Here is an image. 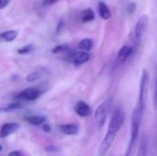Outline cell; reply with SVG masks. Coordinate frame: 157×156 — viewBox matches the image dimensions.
Listing matches in <instances>:
<instances>
[{
  "mask_svg": "<svg viewBox=\"0 0 157 156\" xmlns=\"http://www.w3.org/2000/svg\"><path fill=\"white\" fill-rule=\"evenodd\" d=\"M45 151L47 153H57V152L60 151V148L58 146H56V145H49V146L46 147Z\"/></svg>",
  "mask_w": 157,
  "mask_h": 156,
  "instance_id": "21",
  "label": "cell"
},
{
  "mask_svg": "<svg viewBox=\"0 0 157 156\" xmlns=\"http://www.w3.org/2000/svg\"><path fill=\"white\" fill-rule=\"evenodd\" d=\"M44 74V72L42 70H36V71H33L31 73H29L27 77H26V81L27 82H35L37 80H40Z\"/></svg>",
  "mask_w": 157,
  "mask_h": 156,
  "instance_id": "16",
  "label": "cell"
},
{
  "mask_svg": "<svg viewBox=\"0 0 157 156\" xmlns=\"http://www.w3.org/2000/svg\"><path fill=\"white\" fill-rule=\"evenodd\" d=\"M148 22H149V17L147 15H143L138 19V21L134 27L132 38L133 51H135L139 47V45L141 44L143 39H144V36L147 30Z\"/></svg>",
  "mask_w": 157,
  "mask_h": 156,
  "instance_id": "3",
  "label": "cell"
},
{
  "mask_svg": "<svg viewBox=\"0 0 157 156\" xmlns=\"http://www.w3.org/2000/svg\"><path fill=\"white\" fill-rule=\"evenodd\" d=\"M34 50V47L32 44H28V45H25L24 47L20 48L17 50V52L19 54H28V53H30L32 52Z\"/></svg>",
  "mask_w": 157,
  "mask_h": 156,
  "instance_id": "20",
  "label": "cell"
},
{
  "mask_svg": "<svg viewBox=\"0 0 157 156\" xmlns=\"http://www.w3.org/2000/svg\"><path fill=\"white\" fill-rule=\"evenodd\" d=\"M11 0H0V9H4L6 6L9 5Z\"/></svg>",
  "mask_w": 157,
  "mask_h": 156,
  "instance_id": "22",
  "label": "cell"
},
{
  "mask_svg": "<svg viewBox=\"0 0 157 156\" xmlns=\"http://www.w3.org/2000/svg\"><path fill=\"white\" fill-rule=\"evenodd\" d=\"M56 2H57V0H43V4L45 6H51V5H52V4H54Z\"/></svg>",
  "mask_w": 157,
  "mask_h": 156,
  "instance_id": "25",
  "label": "cell"
},
{
  "mask_svg": "<svg viewBox=\"0 0 157 156\" xmlns=\"http://www.w3.org/2000/svg\"><path fill=\"white\" fill-rule=\"evenodd\" d=\"M17 35H18V32H17V30H15V29L6 30L0 34L2 40L5 41H7V42H11V41L15 40L17 38Z\"/></svg>",
  "mask_w": 157,
  "mask_h": 156,
  "instance_id": "13",
  "label": "cell"
},
{
  "mask_svg": "<svg viewBox=\"0 0 157 156\" xmlns=\"http://www.w3.org/2000/svg\"><path fill=\"white\" fill-rule=\"evenodd\" d=\"M111 107H112V99L107 98L96 109L95 121H96V124L98 129H101L104 126V124L107 120V118L110 112Z\"/></svg>",
  "mask_w": 157,
  "mask_h": 156,
  "instance_id": "4",
  "label": "cell"
},
{
  "mask_svg": "<svg viewBox=\"0 0 157 156\" xmlns=\"http://www.w3.org/2000/svg\"><path fill=\"white\" fill-rule=\"evenodd\" d=\"M91 108L84 101H78L75 106V112L81 118L89 117L91 114Z\"/></svg>",
  "mask_w": 157,
  "mask_h": 156,
  "instance_id": "9",
  "label": "cell"
},
{
  "mask_svg": "<svg viewBox=\"0 0 157 156\" xmlns=\"http://www.w3.org/2000/svg\"><path fill=\"white\" fill-rule=\"evenodd\" d=\"M144 108H145V101L138 99L136 106H135V108L132 111V114L130 139H129V143H128V147H127L125 156H129L131 154V153L134 147V144L136 143V142L138 140L140 128H141L143 118H144Z\"/></svg>",
  "mask_w": 157,
  "mask_h": 156,
  "instance_id": "2",
  "label": "cell"
},
{
  "mask_svg": "<svg viewBox=\"0 0 157 156\" xmlns=\"http://www.w3.org/2000/svg\"><path fill=\"white\" fill-rule=\"evenodd\" d=\"M60 131L64 135H75L79 132V126L75 123L62 124L60 126Z\"/></svg>",
  "mask_w": 157,
  "mask_h": 156,
  "instance_id": "10",
  "label": "cell"
},
{
  "mask_svg": "<svg viewBox=\"0 0 157 156\" xmlns=\"http://www.w3.org/2000/svg\"><path fill=\"white\" fill-rule=\"evenodd\" d=\"M52 53L58 54V53H64V52H70V48L67 45H58L52 51Z\"/></svg>",
  "mask_w": 157,
  "mask_h": 156,
  "instance_id": "19",
  "label": "cell"
},
{
  "mask_svg": "<svg viewBox=\"0 0 157 156\" xmlns=\"http://www.w3.org/2000/svg\"><path fill=\"white\" fill-rule=\"evenodd\" d=\"M25 120L34 126H40L45 123L46 121V117L41 116V115H30L25 117Z\"/></svg>",
  "mask_w": 157,
  "mask_h": 156,
  "instance_id": "12",
  "label": "cell"
},
{
  "mask_svg": "<svg viewBox=\"0 0 157 156\" xmlns=\"http://www.w3.org/2000/svg\"><path fill=\"white\" fill-rule=\"evenodd\" d=\"M78 48L81 51H89L93 48V41L90 39H83L78 42Z\"/></svg>",
  "mask_w": 157,
  "mask_h": 156,
  "instance_id": "17",
  "label": "cell"
},
{
  "mask_svg": "<svg viewBox=\"0 0 157 156\" xmlns=\"http://www.w3.org/2000/svg\"><path fill=\"white\" fill-rule=\"evenodd\" d=\"M147 154H148V141H147L146 137L144 136L142 138V141H141V143L139 146V150H138L136 156H147Z\"/></svg>",
  "mask_w": 157,
  "mask_h": 156,
  "instance_id": "15",
  "label": "cell"
},
{
  "mask_svg": "<svg viewBox=\"0 0 157 156\" xmlns=\"http://www.w3.org/2000/svg\"><path fill=\"white\" fill-rule=\"evenodd\" d=\"M23 107V105L20 102H15V103H9L0 108V111L2 113H6V112H12L17 109H19Z\"/></svg>",
  "mask_w": 157,
  "mask_h": 156,
  "instance_id": "14",
  "label": "cell"
},
{
  "mask_svg": "<svg viewBox=\"0 0 157 156\" xmlns=\"http://www.w3.org/2000/svg\"><path fill=\"white\" fill-rule=\"evenodd\" d=\"M68 61L74 63L76 66L82 65L86 63H87L90 60V55L88 51H74L69 52L68 54Z\"/></svg>",
  "mask_w": 157,
  "mask_h": 156,
  "instance_id": "6",
  "label": "cell"
},
{
  "mask_svg": "<svg viewBox=\"0 0 157 156\" xmlns=\"http://www.w3.org/2000/svg\"><path fill=\"white\" fill-rule=\"evenodd\" d=\"M133 48L132 46H129V45H123L119 52H118V55H117V58H116V63L118 64H121L122 63H124L133 52Z\"/></svg>",
  "mask_w": 157,
  "mask_h": 156,
  "instance_id": "8",
  "label": "cell"
},
{
  "mask_svg": "<svg viewBox=\"0 0 157 156\" xmlns=\"http://www.w3.org/2000/svg\"><path fill=\"white\" fill-rule=\"evenodd\" d=\"M20 128V124L17 122H7L2 125L0 131V137L1 139H5L14 132H16Z\"/></svg>",
  "mask_w": 157,
  "mask_h": 156,
  "instance_id": "7",
  "label": "cell"
},
{
  "mask_svg": "<svg viewBox=\"0 0 157 156\" xmlns=\"http://www.w3.org/2000/svg\"><path fill=\"white\" fill-rule=\"evenodd\" d=\"M95 18V13L91 8H86L81 13V20L83 22H90Z\"/></svg>",
  "mask_w": 157,
  "mask_h": 156,
  "instance_id": "18",
  "label": "cell"
},
{
  "mask_svg": "<svg viewBox=\"0 0 157 156\" xmlns=\"http://www.w3.org/2000/svg\"><path fill=\"white\" fill-rule=\"evenodd\" d=\"M3 149H4V148H3V145L0 144V152H3Z\"/></svg>",
  "mask_w": 157,
  "mask_h": 156,
  "instance_id": "27",
  "label": "cell"
},
{
  "mask_svg": "<svg viewBox=\"0 0 157 156\" xmlns=\"http://www.w3.org/2000/svg\"><path fill=\"white\" fill-rule=\"evenodd\" d=\"M42 129H43V131H46V132H49V131H51V126H50L49 124H46V123H44V125L42 126Z\"/></svg>",
  "mask_w": 157,
  "mask_h": 156,
  "instance_id": "26",
  "label": "cell"
},
{
  "mask_svg": "<svg viewBox=\"0 0 157 156\" xmlns=\"http://www.w3.org/2000/svg\"><path fill=\"white\" fill-rule=\"evenodd\" d=\"M42 91L37 87H29L22 91H20L17 96L16 98L18 100H25V101H34L37 100L41 95Z\"/></svg>",
  "mask_w": 157,
  "mask_h": 156,
  "instance_id": "5",
  "label": "cell"
},
{
  "mask_svg": "<svg viewBox=\"0 0 157 156\" xmlns=\"http://www.w3.org/2000/svg\"><path fill=\"white\" fill-rule=\"evenodd\" d=\"M7 156H23V154L19 151H12L8 154Z\"/></svg>",
  "mask_w": 157,
  "mask_h": 156,
  "instance_id": "24",
  "label": "cell"
},
{
  "mask_svg": "<svg viewBox=\"0 0 157 156\" xmlns=\"http://www.w3.org/2000/svg\"><path fill=\"white\" fill-rule=\"evenodd\" d=\"M124 120H125L124 111L121 108H116L111 116L106 134L99 145L98 155L104 156L110 149L111 145L113 144V143L117 137V134L119 133L120 130L121 129V127L124 123Z\"/></svg>",
  "mask_w": 157,
  "mask_h": 156,
  "instance_id": "1",
  "label": "cell"
},
{
  "mask_svg": "<svg viewBox=\"0 0 157 156\" xmlns=\"http://www.w3.org/2000/svg\"><path fill=\"white\" fill-rule=\"evenodd\" d=\"M154 108L157 110V78L156 85H155V96H154Z\"/></svg>",
  "mask_w": 157,
  "mask_h": 156,
  "instance_id": "23",
  "label": "cell"
},
{
  "mask_svg": "<svg viewBox=\"0 0 157 156\" xmlns=\"http://www.w3.org/2000/svg\"><path fill=\"white\" fill-rule=\"evenodd\" d=\"M98 14H99L100 17L105 19V20H108V19H109L111 17V12H110L108 5L103 1H100L98 3Z\"/></svg>",
  "mask_w": 157,
  "mask_h": 156,
  "instance_id": "11",
  "label": "cell"
}]
</instances>
